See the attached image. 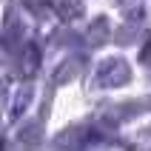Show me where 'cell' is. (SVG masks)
I'll use <instances>...</instances> for the list:
<instances>
[]
</instances>
